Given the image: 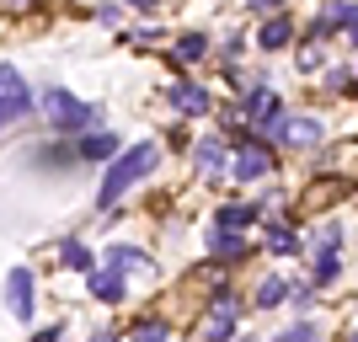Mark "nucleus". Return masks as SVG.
I'll list each match as a JSON object with an SVG mask.
<instances>
[{
  "label": "nucleus",
  "instance_id": "f257e3e1",
  "mask_svg": "<svg viewBox=\"0 0 358 342\" xmlns=\"http://www.w3.org/2000/svg\"><path fill=\"white\" fill-rule=\"evenodd\" d=\"M155 166H161V145H155V139L118 150V155L107 161V171H102V187H96V208L107 214V208L118 204V198L129 193V187H139V182H145L150 171H155Z\"/></svg>",
  "mask_w": 358,
  "mask_h": 342
},
{
  "label": "nucleus",
  "instance_id": "f03ea898",
  "mask_svg": "<svg viewBox=\"0 0 358 342\" xmlns=\"http://www.w3.org/2000/svg\"><path fill=\"white\" fill-rule=\"evenodd\" d=\"M43 113H48V129H54L59 139H75V134H86V129H96V107L80 102V97L64 91V86L43 91Z\"/></svg>",
  "mask_w": 358,
  "mask_h": 342
},
{
  "label": "nucleus",
  "instance_id": "7ed1b4c3",
  "mask_svg": "<svg viewBox=\"0 0 358 342\" xmlns=\"http://www.w3.org/2000/svg\"><path fill=\"white\" fill-rule=\"evenodd\" d=\"M32 107V91L27 80H22V70L16 64H0V129H11L16 118H27Z\"/></svg>",
  "mask_w": 358,
  "mask_h": 342
},
{
  "label": "nucleus",
  "instance_id": "20e7f679",
  "mask_svg": "<svg viewBox=\"0 0 358 342\" xmlns=\"http://www.w3.org/2000/svg\"><path fill=\"white\" fill-rule=\"evenodd\" d=\"M273 113H284V102H278V91H273L268 80H257V86L241 91V102H236V118L241 123H268Z\"/></svg>",
  "mask_w": 358,
  "mask_h": 342
},
{
  "label": "nucleus",
  "instance_id": "39448f33",
  "mask_svg": "<svg viewBox=\"0 0 358 342\" xmlns=\"http://www.w3.org/2000/svg\"><path fill=\"white\" fill-rule=\"evenodd\" d=\"M38 283H32V268H11L6 273V311L16 315V321H22V327H27L32 321V311H38Z\"/></svg>",
  "mask_w": 358,
  "mask_h": 342
},
{
  "label": "nucleus",
  "instance_id": "423d86ee",
  "mask_svg": "<svg viewBox=\"0 0 358 342\" xmlns=\"http://www.w3.org/2000/svg\"><path fill=\"white\" fill-rule=\"evenodd\" d=\"M118 134L113 129H86V134H75V161H113L118 155Z\"/></svg>",
  "mask_w": 358,
  "mask_h": 342
},
{
  "label": "nucleus",
  "instance_id": "0eeeda50",
  "mask_svg": "<svg viewBox=\"0 0 358 342\" xmlns=\"http://www.w3.org/2000/svg\"><path fill=\"white\" fill-rule=\"evenodd\" d=\"M236 315H241L236 299H230V294H214V305H209V332H203V337H209V342H230Z\"/></svg>",
  "mask_w": 358,
  "mask_h": 342
},
{
  "label": "nucleus",
  "instance_id": "6e6552de",
  "mask_svg": "<svg viewBox=\"0 0 358 342\" xmlns=\"http://www.w3.org/2000/svg\"><path fill=\"white\" fill-rule=\"evenodd\" d=\"M86 283H91V299H102V305H123V294H129L123 273H113V268H91Z\"/></svg>",
  "mask_w": 358,
  "mask_h": 342
},
{
  "label": "nucleus",
  "instance_id": "1a4fd4ad",
  "mask_svg": "<svg viewBox=\"0 0 358 342\" xmlns=\"http://www.w3.org/2000/svg\"><path fill=\"white\" fill-rule=\"evenodd\" d=\"M166 97H171V107H177V113H187V118L209 113V91L193 86V80H177V86H166Z\"/></svg>",
  "mask_w": 358,
  "mask_h": 342
},
{
  "label": "nucleus",
  "instance_id": "9d476101",
  "mask_svg": "<svg viewBox=\"0 0 358 342\" xmlns=\"http://www.w3.org/2000/svg\"><path fill=\"white\" fill-rule=\"evenodd\" d=\"M224 161H230V139H198V145H193V166H198V171L220 177Z\"/></svg>",
  "mask_w": 358,
  "mask_h": 342
},
{
  "label": "nucleus",
  "instance_id": "9b49d317",
  "mask_svg": "<svg viewBox=\"0 0 358 342\" xmlns=\"http://www.w3.org/2000/svg\"><path fill=\"white\" fill-rule=\"evenodd\" d=\"M209 252L220 257V262H241L252 246H246V236H241V230H224V225H214V230H209Z\"/></svg>",
  "mask_w": 358,
  "mask_h": 342
},
{
  "label": "nucleus",
  "instance_id": "f8f14e48",
  "mask_svg": "<svg viewBox=\"0 0 358 342\" xmlns=\"http://www.w3.org/2000/svg\"><path fill=\"white\" fill-rule=\"evenodd\" d=\"M289 43H294V22H289L284 11H278L268 27L257 32V48H268V54H278V48H289Z\"/></svg>",
  "mask_w": 358,
  "mask_h": 342
},
{
  "label": "nucleus",
  "instance_id": "ddd939ff",
  "mask_svg": "<svg viewBox=\"0 0 358 342\" xmlns=\"http://www.w3.org/2000/svg\"><path fill=\"white\" fill-rule=\"evenodd\" d=\"M107 268L113 273H145L150 257L139 252V246H107Z\"/></svg>",
  "mask_w": 358,
  "mask_h": 342
},
{
  "label": "nucleus",
  "instance_id": "4468645a",
  "mask_svg": "<svg viewBox=\"0 0 358 342\" xmlns=\"http://www.w3.org/2000/svg\"><path fill=\"white\" fill-rule=\"evenodd\" d=\"M59 262H64V268H70V273H91V268H96V257H91V246H86V241H59Z\"/></svg>",
  "mask_w": 358,
  "mask_h": 342
},
{
  "label": "nucleus",
  "instance_id": "2eb2a0df",
  "mask_svg": "<svg viewBox=\"0 0 358 342\" xmlns=\"http://www.w3.org/2000/svg\"><path fill=\"white\" fill-rule=\"evenodd\" d=\"M289 289H294L289 278H262L257 283V305H262V311H278V305H289Z\"/></svg>",
  "mask_w": 358,
  "mask_h": 342
},
{
  "label": "nucleus",
  "instance_id": "dca6fc26",
  "mask_svg": "<svg viewBox=\"0 0 358 342\" xmlns=\"http://www.w3.org/2000/svg\"><path fill=\"white\" fill-rule=\"evenodd\" d=\"M315 145V139H321V123L315 118H284V145Z\"/></svg>",
  "mask_w": 358,
  "mask_h": 342
},
{
  "label": "nucleus",
  "instance_id": "f3484780",
  "mask_svg": "<svg viewBox=\"0 0 358 342\" xmlns=\"http://www.w3.org/2000/svg\"><path fill=\"white\" fill-rule=\"evenodd\" d=\"M252 220H257V208H252V204H224L220 214H214V225H224V230H246Z\"/></svg>",
  "mask_w": 358,
  "mask_h": 342
},
{
  "label": "nucleus",
  "instance_id": "a211bd4d",
  "mask_svg": "<svg viewBox=\"0 0 358 342\" xmlns=\"http://www.w3.org/2000/svg\"><path fill=\"white\" fill-rule=\"evenodd\" d=\"M268 252L273 257H294L299 252V236L289 230V225H268Z\"/></svg>",
  "mask_w": 358,
  "mask_h": 342
},
{
  "label": "nucleus",
  "instance_id": "6ab92c4d",
  "mask_svg": "<svg viewBox=\"0 0 358 342\" xmlns=\"http://www.w3.org/2000/svg\"><path fill=\"white\" fill-rule=\"evenodd\" d=\"M203 54H209V38H203V32H182L177 38V59L182 64H198Z\"/></svg>",
  "mask_w": 358,
  "mask_h": 342
},
{
  "label": "nucleus",
  "instance_id": "aec40b11",
  "mask_svg": "<svg viewBox=\"0 0 358 342\" xmlns=\"http://www.w3.org/2000/svg\"><path fill=\"white\" fill-rule=\"evenodd\" d=\"M343 273V262H337V252H315V262H310V283L321 289V283H331Z\"/></svg>",
  "mask_w": 358,
  "mask_h": 342
},
{
  "label": "nucleus",
  "instance_id": "412c9836",
  "mask_svg": "<svg viewBox=\"0 0 358 342\" xmlns=\"http://www.w3.org/2000/svg\"><path fill=\"white\" fill-rule=\"evenodd\" d=\"M129 342H166V327H161V321H145V327L129 332Z\"/></svg>",
  "mask_w": 358,
  "mask_h": 342
},
{
  "label": "nucleus",
  "instance_id": "4be33fe9",
  "mask_svg": "<svg viewBox=\"0 0 358 342\" xmlns=\"http://www.w3.org/2000/svg\"><path fill=\"white\" fill-rule=\"evenodd\" d=\"M278 342H310V327H289V332H284Z\"/></svg>",
  "mask_w": 358,
  "mask_h": 342
},
{
  "label": "nucleus",
  "instance_id": "5701e85b",
  "mask_svg": "<svg viewBox=\"0 0 358 342\" xmlns=\"http://www.w3.org/2000/svg\"><path fill=\"white\" fill-rule=\"evenodd\" d=\"M257 11H284V0H252Z\"/></svg>",
  "mask_w": 358,
  "mask_h": 342
},
{
  "label": "nucleus",
  "instance_id": "b1692460",
  "mask_svg": "<svg viewBox=\"0 0 358 342\" xmlns=\"http://www.w3.org/2000/svg\"><path fill=\"white\" fill-rule=\"evenodd\" d=\"M129 6H134V11H155V0H129Z\"/></svg>",
  "mask_w": 358,
  "mask_h": 342
},
{
  "label": "nucleus",
  "instance_id": "393cba45",
  "mask_svg": "<svg viewBox=\"0 0 358 342\" xmlns=\"http://www.w3.org/2000/svg\"><path fill=\"white\" fill-rule=\"evenodd\" d=\"M348 38H353V48H358V16H353V22H348Z\"/></svg>",
  "mask_w": 358,
  "mask_h": 342
},
{
  "label": "nucleus",
  "instance_id": "a878e982",
  "mask_svg": "<svg viewBox=\"0 0 358 342\" xmlns=\"http://www.w3.org/2000/svg\"><path fill=\"white\" fill-rule=\"evenodd\" d=\"M6 6H32V0H6Z\"/></svg>",
  "mask_w": 358,
  "mask_h": 342
},
{
  "label": "nucleus",
  "instance_id": "bb28decb",
  "mask_svg": "<svg viewBox=\"0 0 358 342\" xmlns=\"http://www.w3.org/2000/svg\"><path fill=\"white\" fill-rule=\"evenodd\" d=\"M353 342H358V337H353Z\"/></svg>",
  "mask_w": 358,
  "mask_h": 342
}]
</instances>
